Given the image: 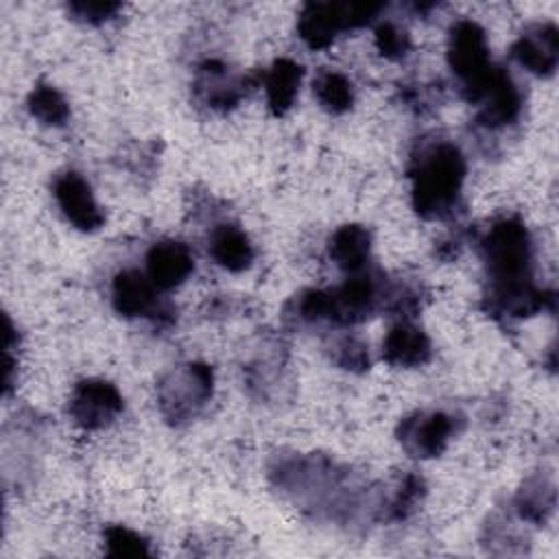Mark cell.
Wrapping results in <instances>:
<instances>
[{"label": "cell", "mask_w": 559, "mask_h": 559, "mask_svg": "<svg viewBox=\"0 0 559 559\" xmlns=\"http://www.w3.org/2000/svg\"><path fill=\"white\" fill-rule=\"evenodd\" d=\"M271 487L314 520L352 524L376 520V493L347 465L321 452H277L269 463Z\"/></svg>", "instance_id": "obj_1"}, {"label": "cell", "mask_w": 559, "mask_h": 559, "mask_svg": "<svg viewBox=\"0 0 559 559\" xmlns=\"http://www.w3.org/2000/svg\"><path fill=\"white\" fill-rule=\"evenodd\" d=\"M467 175V159L452 140H428L411 155V205L424 221L450 218L459 203Z\"/></svg>", "instance_id": "obj_2"}, {"label": "cell", "mask_w": 559, "mask_h": 559, "mask_svg": "<svg viewBox=\"0 0 559 559\" xmlns=\"http://www.w3.org/2000/svg\"><path fill=\"white\" fill-rule=\"evenodd\" d=\"M480 258L489 286L533 280L535 245L526 223L518 216L496 218L480 238Z\"/></svg>", "instance_id": "obj_3"}, {"label": "cell", "mask_w": 559, "mask_h": 559, "mask_svg": "<svg viewBox=\"0 0 559 559\" xmlns=\"http://www.w3.org/2000/svg\"><path fill=\"white\" fill-rule=\"evenodd\" d=\"M214 395V369L201 360H188L168 369L155 389L157 411L173 428L194 421Z\"/></svg>", "instance_id": "obj_4"}, {"label": "cell", "mask_w": 559, "mask_h": 559, "mask_svg": "<svg viewBox=\"0 0 559 559\" xmlns=\"http://www.w3.org/2000/svg\"><path fill=\"white\" fill-rule=\"evenodd\" d=\"M384 2H306L297 15V35L310 50H325L343 31H354L371 24Z\"/></svg>", "instance_id": "obj_5"}, {"label": "cell", "mask_w": 559, "mask_h": 559, "mask_svg": "<svg viewBox=\"0 0 559 559\" xmlns=\"http://www.w3.org/2000/svg\"><path fill=\"white\" fill-rule=\"evenodd\" d=\"M445 59L461 81L465 100L478 103L493 74L485 28L474 20H456L448 31Z\"/></svg>", "instance_id": "obj_6"}, {"label": "cell", "mask_w": 559, "mask_h": 559, "mask_svg": "<svg viewBox=\"0 0 559 559\" xmlns=\"http://www.w3.org/2000/svg\"><path fill=\"white\" fill-rule=\"evenodd\" d=\"M461 419L441 408L413 411L397 421L395 439L400 448L417 461H428L441 456L450 441L459 432Z\"/></svg>", "instance_id": "obj_7"}, {"label": "cell", "mask_w": 559, "mask_h": 559, "mask_svg": "<svg viewBox=\"0 0 559 559\" xmlns=\"http://www.w3.org/2000/svg\"><path fill=\"white\" fill-rule=\"evenodd\" d=\"M384 275L360 271L330 293V325L352 328L373 317L384 306Z\"/></svg>", "instance_id": "obj_8"}, {"label": "cell", "mask_w": 559, "mask_h": 559, "mask_svg": "<svg viewBox=\"0 0 559 559\" xmlns=\"http://www.w3.org/2000/svg\"><path fill=\"white\" fill-rule=\"evenodd\" d=\"M124 411L118 386L105 378H83L68 397V417L85 432L107 428Z\"/></svg>", "instance_id": "obj_9"}, {"label": "cell", "mask_w": 559, "mask_h": 559, "mask_svg": "<svg viewBox=\"0 0 559 559\" xmlns=\"http://www.w3.org/2000/svg\"><path fill=\"white\" fill-rule=\"evenodd\" d=\"M50 190L59 212L74 229L92 234L105 225V212L100 210L90 181L79 170H59L52 177Z\"/></svg>", "instance_id": "obj_10"}, {"label": "cell", "mask_w": 559, "mask_h": 559, "mask_svg": "<svg viewBox=\"0 0 559 559\" xmlns=\"http://www.w3.org/2000/svg\"><path fill=\"white\" fill-rule=\"evenodd\" d=\"M253 81L245 74L234 72L227 63L218 59H205L192 81V90L197 98L214 111H229L247 98Z\"/></svg>", "instance_id": "obj_11"}, {"label": "cell", "mask_w": 559, "mask_h": 559, "mask_svg": "<svg viewBox=\"0 0 559 559\" xmlns=\"http://www.w3.org/2000/svg\"><path fill=\"white\" fill-rule=\"evenodd\" d=\"M511 59L537 79H550L559 66V31L552 22L526 26L509 48Z\"/></svg>", "instance_id": "obj_12"}, {"label": "cell", "mask_w": 559, "mask_h": 559, "mask_svg": "<svg viewBox=\"0 0 559 559\" xmlns=\"http://www.w3.org/2000/svg\"><path fill=\"white\" fill-rule=\"evenodd\" d=\"M476 105H480L476 122L487 131H496L507 124H513L520 118L522 92L518 83L511 79V74L504 68L496 66L489 85Z\"/></svg>", "instance_id": "obj_13"}, {"label": "cell", "mask_w": 559, "mask_h": 559, "mask_svg": "<svg viewBox=\"0 0 559 559\" xmlns=\"http://www.w3.org/2000/svg\"><path fill=\"white\" fill-rule=\"evenodd\" d=\"M144 269L157 290H173L192 275L194 255L186 242L166 238L148 247Z\"/></svg>", "instance_id": "obj_14"}, {"label": "cell", "mask_w": 559, "mask_h": 559, "mask_svg": "<svg viewBox=\"0 0 559 559\" xmlns=\"http://www.w3.org/2000/svg\"><path fill=\"white\" fill-rule=\"evenodd\" d=\"M432 358L430 336L408 319L395 321L382 338V360L397 369L424 367Z\"/></svg>", "instance_id": "obj_15"}, {"label": "cell", "mask_w": 559, "mask_h": 559, "mask_svg": "<svg viewBox=\"0 0 559 559\" xmlns=\"http://www.w3.org/2000/svg\"><path fill=\"white\" fill-rule=\"evenodd\" d=\"M157 288L138 269H122L111 280V306L124 319L153 317L159 312Z\"/></svg>", "instance_id": "obj_16"}, {"label": "cell", "mask_w": 559, "mask_h": 559, "mask_svg": "<svg viewBox=\"0 0 559 559\" xmlns=\"http://www.w3.org/2000/svg\"><path fill=\"white\" fill-rule=\"evenodd\" d=\"M489 312L504 314L511 319H526L533 317L555 304V295L542 286H537L533 280L518 282V284H502V286H489L487 293Z\"/></svg>", "instance_id": "obj_17"}, {"label": "cell", "mask_w": 559, "mask_h": 559, "mask_svg": "<svg viewBox=\"0 0 559 559\" xmlns=\"http://www.w3.org/2000/svg\"><path fill=\"white\" fill-rule=\"evenodd\" d=\"M426 498V480L415 472L397 474L384 489L376 493V520L404 522L421 507Z\"/></svg>", "instance_id": "obj_18"}, {"label": "cell", "mask_w": 559, "mask_h": 559, "mask_svg": "<svg viewBox=\"0 0 559 559\" xmlns=\"http://www.w3.org/2000/svg\"><path fill=\"white\" fill-rule=\"evenodd\" d=\"M207 255L216 266L229 273H242L253 264L255 249L240 225L223 221L207 234Z\"/></svg>", "instance_id": "obj_19"}, {"label": "cell", "mask_w": 559, "mask_h": 559, "mask_svg": "<svg viewBox=\"0 0 559 559\" xmlns=\"http://www.w3.org/2000/svg\"><path fill=\"white\" fill-rule=\"evenodd\" d=\"M557 507V487L550 472H533L528 474L515 496H513V511L522 522L544 526Z\"/></svg>", "instance_id": "obj_20"}, {"label": "cell", "mask_w": 559, "mask_h": 559, "mask_svg": "<svg viewBox=\"0 0 559 559\" xmlns=\"http://www.w3.org/2000/svg\"><path fill=\"white\" fill-rule=\"evenodd\" d=\"M328 258L341 271L354 275L367 269L371 258V234L360 223H345L328 238Z\"/></svg>", "instance_id": "obj_21"}, {"label": "cell", "mask_w": 559, "mask_h": 559, "mask_svg": "<svg viewBox=\"0 0 559 559\" xmlns=\"http://www.w3.org/2000/svg\"><path fill=\"white\" fill-rule=\"evenodd\" d=\"M304 81V66L295 59L280 57L271 63V68L262 76L264 94H266V107L273 116H284L293 109L299 87Z\"/></svg>", "instance_id": "obj_22"}, {"label": "cell", "mask_w": 559, "mask_h": 559, "mask_svg": "<svg viewBox=\"0 0 559 559\" xmlns=\"http://www.w3.org/2000/svg\"><path fill=\"white\" fill-rule=\"evenodd\" d=\"M312 96L319 107L332 116L347 114L354 107L356 90L347 74L332 68H321L312 79Z\"/></svg>", "instance_id": "obj_23"}, {"label": "cell", "mask_w": 559, "mask_h": 559, "mask_svg": "<svg viewBox=\"0 0 559 559\" xmlns=\"http://www.w3.org/2000/svg\"><path fill=\"white\" fill-rule=\"evenodd\" d=\"M284 321L295 328L330 325V293L323 288L295 293L284 306Z\"/></svg>", "instance_id": "obj_24"}, {"label": "cell", "mask_w": 559, "mask_h": 559, "mask_svg": "<svg viewBox=\"0 0 559 559\" xmlns=\"http://www.w3.org/2000/svg\"><path fill=\"white\" fill-rule=\"evenodd\" d=\"M28 114L44 127H66L70 120V103L66 96L48 81H39L26 96Z\"/></svg>", "instance_id": "obj_25"}, {"label": "cell", "mask_w": 559, "mask_h": 559, "mask_svg": "<svg viewBox=\"0 0 559 559\" xmlns=\"http://www.w3.org/2000/svg\"><path fill=\"white\" fill-rule=\"evenodd\" d=\"M260 352L255 354V358L247 360L242 367L245 373V382L251 391H258L260 397L269 395V391L275 386L277 378H282V345L280 343H264L258 347Z\"/></svg>", "instance_id": "obj_26"}, {"label": "cell", "mask_w": 559, "mask_h": 559, "mask_svg": "<svg viewBox=\"0 0 559 559\" xmlns=\"http://www.w3.org/2000/svg\"><path fill=\"white\" fill-rule=\"evenodd\" d=\"M103 552L107 557H116V559H148L153 557V548L151 542L124 526V524H109L103 528Z\"/></svg>", "instance_id": "obj_27"}, {"label": "cell", "mask_w": 559, "mask_h": 559, "mask_svg": "<svg viewBox=\"0 0 559 559\" xmlns=\"http://www.w3.org/2000/svg\"><path fill=\"white\" fill-rule=\"evenodd\" d=\"M328 356L330 360L349 373H365L371 367V356H369V345L356 336V334H334L328 345Z\"/></svg>", "instance_id": "obj_28"}, {"label": "cell", "mask_w": 559, "mask_h": 559, "mask_svg": "<svg viewBox=\"0 0 559 559\" xmlns=\"http://www.w3.org/2000/svg\"><path fill=\"white\" fill-rule=\"evenodd\" d=\"M373 46L378 55L384 57L386 61H402L408 57L413 41L404 26H400L397 22L384 20L373 31Z\"/></svg>", "instance_id": "obj_29"}, {"label": "cell", "mask_w": 559, "mask_h": 559, "mask_svg": "<svg viewBox=\"0 0 559 559\" xmlns=\"http://www.w3.org/2000/svg\"><path fill=\"white\" fill-rule=\"evenodd\" d=\"M120 11L122 4L111 0H72L66 4V13L70 15V20L87 26H100L114 20Z\"/></svg>", "instance_id": "obj_30"}]
</instances>
